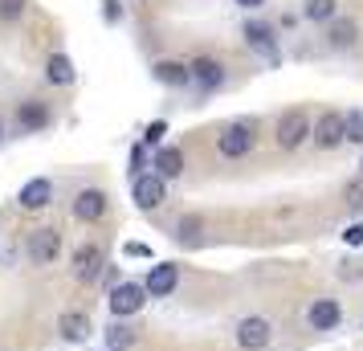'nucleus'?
<instances>
[{
  "instance_id": "nucleus-34",
  "label": "nucleus",
  "mask_w": 363,
  "mask_h": 351,
  "mask_svg": "<svg viewBox=\"0 0 363 351\" xmlns=\"http://www.w3.org/2000/svg\"><path fill=\"white\" fill-rule=\"evenodd\" d=\"M359 167H363V160H359Z\"/></svg>"
},
{
  "instance_id": "nucleus-18",
  "label": "nucleus",
  "mask_w": 363,
  "mask_h": 351,
  "mask_svg": "<svg viewBox=\"0 0 363 351\" xmlns=\"http://www.w3.org/2000/svg\"><path fill=\"white\" fill-rule=\"evenodd\" d=\"M155 78H160L164 86H172V90H180V86L192 82V74H188V62H172V57L155 62Z\"/></svg>"
},
{
  "instance_id": "nucleus-30",
  "label": "nucleus",
  "mask_w": 363,
  "mask_h": 351,
  "mask_svg": "<svg viewBox=\"0 0 363 351\" xmlns=\"http://www.w3.org/2000/svg\"><path fill=\"white\" fill-rule=\"evenodd\" d=\"M127 253H131V257H147V245H139V241H131V245H127Z\"/></svg>"
},
{
  "instance_id": "nucleus-2",
  "label": "nucleus",
  "mask_w": 363,
  "mask_h": 351,
  "mask_svg": "<svg viewBox=\"0 0 363 351\" xmlns=\"http://www.w3.org/2000/svg\"><path fill=\"white\" fill-rule=\"evenodd\" d=\"M25 253H29L33 266H53L62 257V233L57 229H33L25 237Z\"/></svg>"
},
{
  "instance_id": "nucleus-8",
  "label": "nucleus",
  "mask_w": 363,
  "mask_h": 351,
  "mask_svg": "<svg viewBox=\"0 0 363 351\" xmlns=\"http://www.w3.org/2000/svg\"><path fill=\"white\" fill-rule=\"evenodd\" d=\"M143 302H147L143 282H118L115 290H111V315L115 318H131V315L143 311Z\"/></svg>"
},
{
  "instance_id": "nucleus-22",
  "label": "nucleus",
  "mask_w": 363,
  "mask_h": 351,
  "mask_svg": "<svg viewBox=\"0 0 363 351\" xmlns=\"http://www.w3.org/2000/svg\"><path fill=\"white\" fill-rule=\"evenodd\" d=\"M339 0H306V17L311 21H335Z\"/></svg>"
},
{
  "instance_id": "nucleus-9",
  "label": "nucleus",
  "mask_w": 363,
  "mask_h": 351,
  "mask_svg": "<svg viewBox=\"0 0 363 351\" xmlns=\"http://www.w3.org/2000/svg\"><path fill=\"white\" fill-rule=\"evenodd\" d=\"M269 339H274L269 318L249 315V318H241V323H237V347H241V351H262V347H269Z\"/></svg>"
},
{
  "instance_id": "nucleus-29",
  "label": "nucleus",
  "mask_w": 363,
  "mask_h": 351,
  "mask_svg": "<svg viewBox=\"0 0 363 351\" xmlns=\"http://www.w3.org/2000/svg\"><path fill=\"white\" fill-rule=\"evenodd\" d=\"M143 155H147V147H143V143H135V147H131V172H135V176H143V172H139V167H143Z\"/></svg>"
},
{
  "instance_id": "nucleus-21",
  "label": "nucleus",
  "mask_w": 363,
  "mask_h": 351,
  "mask_svg": "<svg viewBox=\"0 0 363 351\" xmlns=\"http://www.w3.org/2000/svg\"><path fill=\"white\" fill-rule=\"evenodd\" d=\"M176 241H180V245H200V241H204V221L200 217H180Z\"/></svg>"
},
{
  "instance_id": "nucleus-11",
  "label": "nucleus",
  "mask_w": 363,
  "mask_h": 351,
  "mask_svg": "<svg viewBox=\"0 0 363 351\" xmlns=\"http://www.w3.org/2000/svg\"><path fill=\"white\" fill-rule=\"evenodd\" d=\"M176 286H180V266H176V262H160V266H151L147 278H143L147 299H167Z\"/></svg>"
},
{
  "instance_id": "nucleus-20",
  "label": "nucleus",
  "mask_w": 363,
  "mask_h": 351,
  "mask_svg": "<svg viewBox=\"0 0 363 351\" xmlns=\"http://www.w3.org/2000/svg\"><path fill=\"white\" fill-rule=\"evenodd\" d=\"M45 78H50L53 86H74V62H69L66 53H53L50 62H45Z\"/></svg>"
},
{
  "instance_id": "nucleus-13",
  "label": "nucleus",
  "mask_w": 363,
  "mask_h": 351,
  "mask_svg": "<svg viewBox=\"0 0 363 351\" xmlns=\"http://www.w3.org/2000/svg\"><path fill=\"white\" fill-rule=\"evenodd\" d=\"M339 318H343V311H339V302H335V299H314L311 311H306L311 331H335V327H339Z\"/></svg>"
},
{
  "instance_id": "nucleus-7",
  "label": "nucleus",
  "mask_w": 363,
  "mask_h": 351,
  "mask_svg": "<svg viewBox=\"0 0 363 351\" xmlns=\"http://www.w3.org/2000/svg\"><path fill=\"white\" fill-rule=\"evenodd\" d=\"M102 274H106V253L99 245H78L74 250V278L82 286H94Z\"/></svg>"
},
{
  "instance_id": "nucleus-16",
  "label": "nucleus",
  "mask_w": 363,
  "mask_h": 351,
  "mask_svg": "<svg viewBox=\"0 0 363 351\" xmlns=\"http://www.w3.org/2000/svg\"><path fill=\"white\" fill-rule=\"evenodd\" d=\"M57 331H62L66 343H86V335L94 331V327H90V315H82V311H62Z\"/></svg>"
},
{
  "instance_id": "nucleus-1",
  "label": "nucleus",
  "mask_w": 363,
  "mask_h": 351,
  "mask_svg": "<svg viewBox=\"0 0 363 351\" xmlns=\"http://www.w3.org/2000/svg\"><path fill=\"white\" fill-rule=\"evenodd\" d=\"M257 143V131H253V123H229L225 131L216 135V151L225 155V160H245L249 151Z\"/></svg>"
},
{
  "instance_id": "nucleus-27",
  "label": "nucleus",
  "mask_w": 363,
  "mask_h": 351,
  "mask_svg": "<svg viewBox=\"0 0 363 351\" xmlns=\"http://www.w3.org/2000/svg\"><path fill=\"white\" fill-rule=\"evenodd\" d=\"M347 139L351 143H363V111H351L347 115Z\"/></svg>"
},
{
  "instance_id": "nucleus-28",
  "label": "nucleus",
  "mask_w": 363,
  "mask_h": 351,
  "mask_svg": "<svg viewBox=\"0 0 363 351\" xmlns=\"http://www.w3.org/2000/svg\"><path fill=\"white\" fill-rule=\"evenodd\" d=\"M343 241H347V245H363V221H355V225H347Z\"/></svg>"
},
{
  "instance_id": "nucleus-19",
  "label": "nucleus",
  "mask_w": 363,
  "mask_h": 351,
  "mask_svg": "<svg viewBox=\"0 0 363 351\" xmlns=\"http://www.w3.org/2000/svg\"><path fill=\"white\" fill-rule=\"evenodd\" d=\"M327 41H330V50H351V45L359 41V25H355V17H339L335 21L330 33H327Z\"/></svg>"
},
{
  "instance_id": "nucleus-14",
  "label": "nucleus",
  "mask_w": 363,
  "mask_h": 351,
  "mask_svg": "<svg viewBox=\"0 0 363 351\" xmlns=\"http://www.w3.org/2000/svg\"><path fill=\"white\" fill-rule=\"evenodd\" d=\"M50 201H53V180H45V176L29 180V184L21 188V196H17V204L25 208V213H41Z\"/></svg>"
},
{
  "instance_id": "nucleus-6",
  "label": "nucleus",
  "mask_w": 363,
  "mask_h": 351,
  "mask_svg": "<svg viewBox=\"0 0 363 351\" xmlns=\"http://www.w3.org/2000/svg\"><path fill=\"white\" fill-rule=\"evenodd\" d=\"M131 196H135V204H139L143 213H155V208L167 201V180L155 176V172H143V176H135Z\"/></svg>"
},
{
  "instance_id": "nucleus-33",
  "label": "nucleus",
  "mask_w": 363,
  "mask_h": 351,
  "mask_svg": "<svg viewBox=\"0 0 363 351\" xmlns=\"http://www.w3.org/2000/svg\"><path fill=\"white\" fill-rule=\"evenodd\" d=\"M0 139H4V123H0Z\"/></svg>"
},
{
  "instance_id": "nucleus-32",
  "label": "nucleus",
  "mask_w": 363,
  "mask_h": 351,
  "mask_svg": "<svg viewBox=\"0 0 363 351\" xmlns=\"http://www.w3.org/2000/svg\"><path fill=\"white\" fill-rule=\"evenodd\" d=\"M237 4H241V9H262L265 0H237Z\"/></svg>"
},
{
  "instance_id": "nucleus-3",
  "label": "nucleus",
  "mask_w": 363,
  "mask_h": 351,
  "mask_svg": "<svg viewBox=\"0 0 363 351\" xmlns=\"http://www.w3.org/2000/svg\"><path fill=\"white\" fill-rule=\"evenodd\" d=\"M245 41H249V50L257 53L262 62H269V66H278L281 62V53H278V33H274V25H265V21H245Z\"/></svg>"
},
{
  "instance_id": "nucleus-5",
  "label": "nucleus",
  "mask_w": 363,
  "mask_h": 351,
  "mask_svg": "<svg viewBox=\"0 0 363 351\" xmlns=\"http://www.w3.org/2000/svg\"><path fill=\"white\" fill-rule=\"evenodd\" d=\"M278 147L281 151H294V147H302L306 139H311V118H306V111H286V115L278 118Z\"/></svg>"
},
{
  "instance_id": "nucleus-31",
  "label": "nucleus",
  "mask_w": 363,
  "mask_h": 351,
  "mask_svg": "<svg viewBox=\"0 0 363 351\" xmlns=\"http://www.w3.org/2000/svg\"><path fill=\"white\" fill-rule=\"evenodd\" d=\"M106 21H118V0H106Z\"/></svg>"
},
{
  "instance_id": "nucleus-25",
  "label": "nucleus",
  "mask_w": 363,
  "mask_h": 351,
  "mask_svg": "<svg viewBox=\"0 0 363 351\" xmlns=\"http://www.w3.org/2000/svg\"><path fill=\"white\" fill-rule=\"evenodd\" d=\"M29 0H0V21H21Z\"/></svg>"
},
{
  "instance_id": "nucleus-24",
  "label": "nucleus",
  "mask_w": 363,
  "mask_h": 351,
  "mask_svg": "<svg viewBox=\"0 0 363 351\" xmlns=\"http://www.w3.org/2000/svg\"><path fill=\"white\" fill-rule=\"evenodd\" d=\"M164 135H167V123H164V118L147 123V131H143V147H164V143H160Z\"/></svg>"
},
{
  "instance_id": "nucleus-17",
  "label": "nucleus",
  "mask_w": 363,
  "mask_h": 351,
  "mask_svg": "<svg viewBox=\"0 0 363 351\" xmlns=\"http://www.w3.org/2000/svg\"><path fill=\"white\" fill-rule=\"evenodd\" d=\"M151 167H155V176H164V180H176V176H184V151L180 147H155V160H151Z\"/></svg>"
},
{
  "instance_id": "nucleus-26",
  "label": "nucleus",
  "mask_w": 363,
  "mask_h": 351,
  "mask_svg": "<svg viewBox=\"0 0 363 351\" xmlns=\"http://www.w3.org/2000/svg\"><path fill=\"white\" fill-rule=\"evenodd\" d=\"M343 201L351 204V208H355V213H363V176H359V180H351V184H347Z\"/></svg>"
},
{
  "instance_id": "nucleus-4",
  "label": "nucleus",
  "mask_w": 363,
  "mask_h": 351,
  "mask_svg": "<svg viewBox=\"0 0 363 351\" xmlns=\"http://www.w3.org/2000/svg\"><path fill=\"white\" fill-rule=\"evenodd\" d=\"M311 139L323 151L343 147V143H347V115H339V111H323V115H318V123L311 127Z\"/></svg>"
},
{
  "instance_id": "nucleus-12",
  "label": "nucleus",
  "mask_w": 363,
  "mask_h": 351,
  "mask_svg": "<svg viewBox=\"0 0 363 351\" xmlns=\"http://www.w3.org/2000/svg\"><path fill=\"white\" fill-rule=\"evenodd\" d=\"M74 217L82 221V225L102 221L106 217V192H102V188H82V192L74 196Z\"/></svg>"
},
{
  "instance_id": "nucleus-15",
  "label": "nucleus",
  "mask_w": 363,
  "mask_h": 351,
  "mask_svg": "<svg viewBox=\"0 0 363 351\" xmlns=\"http://www.w3.org/2000/svg\"><path fill=\"white\" fill-rule=\"evenodd\" d=\"M17 123H21V131H29V135L45 131V127H50V106H45L41 99L21 102L17 106Z\"/></svg>"
},
{
  "instance_id": "nucleus-23",
  "label": "nucleus",
  "mask_w": 363,
  "mask_h": 351,
  "mask_svg": "<svg viewBox=\"0 0 363 351\" xmlns=\"http://www.w3.org/2000/svg\"><path fill=\"white\" fill-rule=\"evenodd\" d=\"M106 343H111V351L131 347V343H135V331H131V327H123V323H115V327L106 331Z\"/></svg>"
},
{
  "instance_id": "nucleus-10",
  "label": "nucleus",
  "mask_w": 363,
  "mask_h": 351,
  "mask_svg": "<svg viewBox=\"0 0 363 351\" xmlns=\"http://www.w3.org/2000/svg\"><path fill=\"white\" fill-rule=\"evenodd\" d=\"M188 74H192V86H200V90H220L225 86V66L216 62V57H208V53H200V57H192L188 62Z\"/></svg>"
}]
</instances>
